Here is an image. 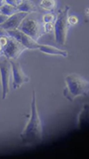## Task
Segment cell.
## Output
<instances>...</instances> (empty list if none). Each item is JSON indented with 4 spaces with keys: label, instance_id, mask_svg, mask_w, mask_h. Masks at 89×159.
<instances>
[{
    "label": "cell",
    "instance_id": "5b68a950",
    "mask_svg": "<svg viewBox=\"0 0 89 159\" xmlns=\"http://www.w3.org/2000/svg\"><path fill=\"white\" fill-rule=\"evenodd\" d=\"M9 61L11 65V71L13 75V88L14 89H17L20 88L24 84L28 83L30 78L25 74L21 68V66L20 65L19 62L16 61V60L10 59Z\"/></svg>",
    "mask_w": 89,
    "mask_h": 159
},
{
    "label": "cell",
    "instance_id": "5bb4252c",
    "mask_svg": "<svg viewBox=\"0 0 89 159\" xmlns=\"http://www.w3.org/2000/svg\"><path fill=\"white\" fill-rule=\"evenodd\" d=\"M40 7L46 10H54L57 6L56 0H42L39 3Z\"/></svg>",
    "mask_w": 89,
    "mask_h": 159
},
{
    "label": "cell",
    "instance_id": "30bf717a",
    "mask_svg": "<svg viewBox=\"0 0 89 159\" xmlns=\"http://www.w3.org/2000/svg\"><path fill=\"white\" fill-rule=\"evenodd\" d=\"M16 10H17V11L30 14L33 13V12H37L38 8H37V5L32 1L24 0L21 3L18 4V6L16 7Z\"/></svg>",
    "mask_w": 89,
    "mask_h": 159
},
{
    "label": "cell",
    "instance_id": "e0dca14e",
    "mask_svg": "<svg viewBox=\"0 0 89 159\" xmlns=\"http://www.w3.org/2000/svg\"><path fill=\"white\" fill-rule=\"evenodd\" d=\"M68 23L71 25V26H74L78 23V18L75 16H68Z\"/></svg>",
    "mask_w": 89,
    "mask_h": 159
},
{
    "label": "cell",
    "instance_id": "9c48e42d",
    "mask_svg": "<svg viewBox=\"0 0 89 159\" xmlns=\"http://www.w3.org/2000/svg\"><path fill=\"white\" fill-rule=\"evenodd\" d=\"M27 16H28V13L18 11V12L12 15L11 16L9 17V19L7 20L3 24L0 25V26L3 27V29H5L6 31L7 30L17 29L20 25V23L22 22L23 20L25 19Z\"/></svg>",
    "mask_w": 89,
    "mask_h": 159
},
{
    "label": "cell",
    "instance_id": "2e32d148",
    "mask_svg": "<svg viewBox=\"0 0 89 159\" xmlns=\"http://www.w3.org/2000/svg\"><path fill=\"white\" fill-rule=\"evenodd\" d=\"M42 20L44 23H53L54 20V16L52 13L45 14L42 16Z\"/></svg>",
    "mask_w": 89,
    "mask_h": 159
},
{
    "label": "cell",
    "instance_id": "8992f818",
    "mask_svg": "<svg viewBox=\"0 0 89 159\" xmlns=\"http://www.w3.org/2000/svg\"><path fill=\"white\" fill-rule=\"evenodd\" d=\"M11 74L12 71H11V65L10 61L8 59L2 61L0 62V75H1L3 100L10 93V82Z\"/></svg>",
    "mask_w": 89,
    "mask_h": 159
},
{
    "label": "cell",
    "instance_id": "ba28073f",
    "mask_svg": "<svg viewBox=\"0 0 89 159\" xmlns=\"http://www.w3.org/2000/svg\"><path fill=\"white\" fill-rule=\"evenodd\" d=\"M7 32L9 33L10 37H12L15 39H16L19 43H20L24 47L28 49H39L40 48V43L36 42L35 40L29 37L19 29H13V30H7Z\"/></svg>",
    "mask_w": 89,
    "mask_h": 159
},
{
    "label": "cell",
    "instance_id": "603a6c76",
    "mask_svg": "<svg viewBox=\"0 0 89 159\" xmlns=\"http://www.w3.org/2000/svg\"><path fill=\"white\" fill-rule=\"evenodd\" d=\"M16 1H17V3H18V4L22 2V0H16Z\"/></svg>",
    "mask_w": 89,
    "mask_h": 159
},
{
    "label": "cell",
    "instance_id": "44dd1931",
    "mask_svg": "<svg viewBox=\"0 0 89 159\" xmlns=\"http://www.w3.org/2000/svg\"><path fill=\"white\" fill-rule=\"evenodd\" d=\"M1 36L10 37V35H9V33H8V32H7L6 30L3 29V27H1V26H0V37H1Z\"/></svg>",
    "mask_w": 89,
    "mask_h": 159
},
{
    "label": "cell",
    "instance_id": "8fae6325",
    "mask_svg": "<svg viewBox=\"0 0 89 159\" xmlns=\"http://www.w3.org/2000/svg\"><path fill=\"white\" fill-rule=\"evenodd\" d=\"M39 50L42 52L45 53V54H48V55H62L64 57H67L68 56V53L65 50H62V49H58L55 47L49 45H44V44H41Z\"/></svg>",
    "mask_w": 89,
    "mask_h": 159
},
{
    "label": "cell",
    "instance_id": "ac0fdd59",
    "mask_svg": "<svg viewBox=\"0 0 89 159\" xmlns=\"http://www.w3.org/2000/svg\"><path fill=\"white\" fill-rule=\"evenodd\" d=\"M7 41H8V37H6V36H1L0 37V45L2 47L6 44Z\"/></svg>",
    "mask_w": 89,
    "mask_h": 159
},
{
    "label": "cell",
    "instance_id": "3957f363",
    "mask_svg": "<svg viewBox=\"0 0 89 159\" xmlns=\"http://www.w3.org/2000/svg\"><path fill=\"white\" fill-rule=\"evenodd\" d=\"M70 6H65L63 10L59 11L54 23V36L55 42L60 45H65L66 43L67 33H68V16Z\"/></svg>",
    "mask_w": 89,
    "mask_h": 159
},
{
    "label": "cell",
    "instance_id": "6da1fadb",
    "mask_svg": "<svg viewBox=\"0 0 89 159\" xmlns=\"http://www.w3.org/2000/svg\"><path fill=\"white\" fill-rule=\"evenodd\" d=\"M20 137L21 142L25 146H34L42 141V124L38 114L35 91L32 92L30 119Z\"/></svg>",
    "mask_w": 89,
    "mask_h": 159
},
{
    "label": "cell",
    "instance_id": "d4e9b609",
    "mask_svg": "<svg viewBox=\"0 0 89 159\" xmlns=\"http://www.w3.org/2000/svg\"><path fill=\"white\" fill-rule=\"evenodd\" d=\"M22 1H24V0H22Z\"/></svg>",
    "mask_w": 89,
    "mask_h": 159
},
{
    "label": "cell",
    "instance_id": "d6986e66",
    "mask_svg": "<svg viewBox=\"0 0 89 159\" xmlns=\"http://www.w3.org/2000/svg\"><path fill=\"white\" fill-rule=\"evenodd\" d=\"M9 17L8 16H5V15H3V14L0 13V25H2L3 23L6 21L7 20L9 19Z\"/></svg>",
    "mask_w": 89,
    "mask_h": 159
},
{
    "label": "cell",
    "instance_id": "4fadbf2b",
    "mask_svg": "<svg viewBox=\"0 0 89 159\" xmlns=\"http://www.w3.org/2000/svg\"><path fill=\"white\" fill-rule=\"evenodd\" d=\"M16 12H18V11L16 10V7L10 5L8 3H4L3 5L0 7V13L8 16H11L12 15H14Z\"/></svg>",
    "mask_w": 89,
    "mask_h": 159
},
{
    "label": "cell",
    "instance_id": "ffe728a7",
    "mask_svg": "<svg viewBox=\"0 0 89 159\" xmlns=\"http://www.w3.org/2000/svg\"><path fill=\"white\" fill-rule=\"evenodd\" d=\"M5 3H8L10 5H12L14 7H17L18 6V3L16 0H5Z\"/></svg>",
    "mask_w": 89,
    "mask_h": 159
},
{
    "label": "cell",
    "instance_id": "7a4b0ae2",
    "mask_svg": "<svg viewBox=\"0 0 89 159\" xmlns=\"http://www.w3.org/2000/svg\"><path fill=\"white\" fill-rule=\"evenodd\" d=\"M65 88L63 94L68 101H73L76 97L86 96L89 92V84L87 79L78 74H70L65 78Z\"/></svg>",
    "mask_w": 89,
    "mask_h": 159
},
{
    "label": "cell",
    "instance_id": "7c38bea8",
    "mask_svg": "<svg viewBox=\"0 0 89 159\" xmlns=\"http://www.w3.org/2000/svg\"><path fill=\"white\" fill-rule=\"evenodd\" d=\"M88 123V104H84L82 109L78 115L77 118V125L79 129H82L84 126H87Z\"/></svg>",
    "mask_w": 89,
    "mask_h": 159
},
{
    "label": "cell",
    "instance_id": "277c9868",
    "mask_svg": "<svg viewBox=\"0 0 89 159\" xmlns=\"http://www.w3.org/2000/svg\"><path fill=\"white\" fill-rule=\"evenodd\" d=\"M25 49L26 48L24 47L20 43L10 36L8 37L6 44L2 47V53L8 60H10V59L17 60Z\"/></svg>",
    "mask_w": 89,
    "mask_h": 159
},
{
    "label": "cell",
    "instance_id": "7402d4cb",
    "mask_svg": "<svg viewBox=\"0 0 89 159\" xmlns=\"http://www.w3.org/2000/svg\"><path fill=\"white\" fill-rule=\"evenodd\" d=\"M4 3H5V0H0V7L3 5Z\"/></svg>",
    "mask_w": 89,
    "mask_h": 159
},
{
    "label": "cell",
    "instance_id": "9a60e30c",
    "mask_svg": "<svg viewBox=\"0 0 89 159\" xmlns=\"http://www.w3.org/2000/svg\"><path fill=\"white\" fill-rule=\"evenodd\" d=\"M43 29L46 33H52L54 31V23H44V26H43Z\"/></svg>",
    "mask_w": 89,
    "mask_h": 159
},
{
    "label": "cell",
    "instance_id": "52a82bcc",
    "mask_svg": "<svg viewBox=\"0 0 89 159\" xmlns=\"http://www.w3.org/2000/svg\"><path fill=\"white\" fill-rule=\"evenodd\" d=\"M17 29H19L22 33H24L29 37H31L33 40H35L36 42H38V39L42 35L40 33L39 23L36 20L24 19Z\"/></svg>",
    "mask_w": 89,
    "mask_h": 159
},
{
    "label": "cell",
    "instance_id": "cb8c5ba5",
    "mask_svg": "<svg viewBox=\"0 0 89 159\" xmlns=\"http://www.w3.org/2000/svg\"><path fill=\"white\" fill-rule=\"evenodd\" d=\"M3 55V53H2V51H0V55Z\"/></svg>",
    "mask_w": 89,
    "mask_h": 159
}]
</instances>
